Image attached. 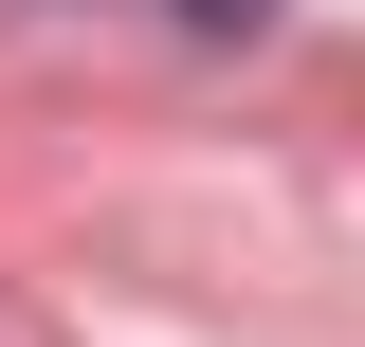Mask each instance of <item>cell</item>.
<instances>
[{"mask_svg":"<svg viewBox=\"0 0 365 347\" xmlns=\"http://www.w3.org/2000/svg\"><path fill=\"white\" fill-rule=\"evenodd\" d=\"M182 19H274V0H182Z\"/></svg>","mask_w":365,"mask_h":347,"instance_id":"6da1fadb","label":"cell"}]
</instances>
